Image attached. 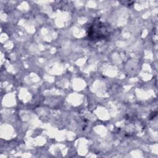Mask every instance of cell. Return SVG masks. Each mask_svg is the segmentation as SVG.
Masks as SVG:
<instances>
[{"label": "cell", "instance_id": "6da1fadb", "mask_svg": "<svg viewBox=\"0 0 158 158\" xmlns=\"http://www.w3.org/2000/svg\"><path fill=\"white\" fill-rule=\"evenodd\" d=\"M111 32L112 30L109 24L97 18L90 23L87 30V36L89 41L98 42L109 38Z\"/></svg>", "mask_w": 158, "mask_h": 158}]
</instances>
